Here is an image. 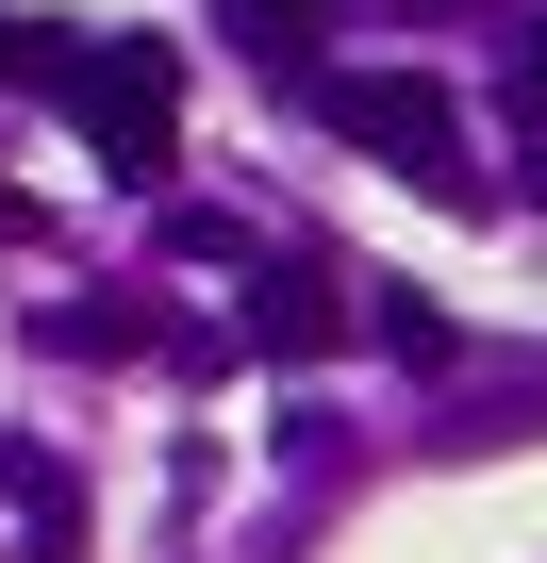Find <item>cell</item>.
<instances>
[{"label": "cell", "mask_w": 547, "mask_h": 563, "mask_svg": "<svg viewBox=\"0 0 547 563\" xmlns=\"http://www.w3.org/2000/svg\"><path fill=\"white\" fill-rule=\"evenodd\" d=\"M514 117H530V133H547V34H530V51H514Z\"/></svg>", "instance_id": "6"}, {"label": "cell", "mask_w": 547, "mask_h": 563, "mask_svg": "<svg viewBox=\"0 0 547 563\" xmlns=\"http://www.w3.org/2000/svg\"><path fill=\"white\" fill-rule=\"evenodd\" d=\"M232 18H249V51H265V67H299V34H316V0H232Z\"/></svg>", "instance_id": "5"}, {"label": "cell", "mask_w": 547, "mask_h": 563, "mask_svg": "<svg viewBox=\"0 0 547 563\" xmlns=\"http://www.w3.org/2000/svg\"><path fill=\"white\" fill-rule=\"evenodd\" d=\"M332 332H349V282H332V265H265V282H249V349H283V365H316Z\"/></svg>", "instance_id": "3"}, {"label": "cell", "mask_w": 547, "mask_h": 563, "mask_svg": "<svg viewBox=\"0 0 547 563\" xmlns=\"http://www.w3.org/2000/svg\"><path fill=\"white\" fill-rule=\"evenodd\" d=\"M0 232H18V199H0Z\"/></svg>", "instance_id": "7"}, {"label": "cell", "mask_w": 547, "mask_h": 563, "mask_svg": "<svg viewBox=\"0 0 547 563\" xmlns=\"http://www.w3.org/2000/svg\"><path fill=\"white\" fill-rule=\"evenodd\" d=\"M316 117H332L349 150H382L398 183L481 199V166H464V100H448V84H415V67H332V84H316Z\"/></svg>", "instance_id": "2"}, {"label": "cell", "mask_w": 547, "mask_h": 563, "mask_svg": "<svg viewBox=\"0 0 547 563\" xmlns=\"http://www.w3.org/2000/svg\"><path fill=\"white\" fill-rule=\"evenodd\" d=\"M530 183H547V166H530Z\"/></svg>", "instance_id": "8"}, {"label": "cell", "mask_w": 547, "mask_h": 563, "mask_svg": "<svg viewBox=\"0 0 547 563\" xmlns=\"http://www.w3.org/2000/svg\"><path fill=\"white\" fill-rule=\"evenodd\" d=\"M51 100L84 117V150H100L117 183H166V150H183V51H166V34H100V51H67Z\"/></svg>", "instance_id": "1"}, {"label": "cell", "mask_w": 547, "mask_h": 563, "mask_svg": "<svg viewBox=\"0 0 547 563\" xmlns=\"http://www.w3.org/2000/svg\"><path fill=\"white\" fill-rule=\"evenodd\" d=\"M365 299H382V316H365V332H382V349H398V365H448V316H431V299H415V282H365Z\"/></svg>", "instance_id": "4"}]
</instances>
